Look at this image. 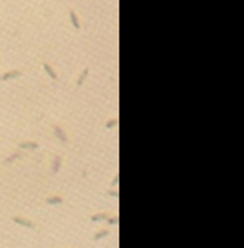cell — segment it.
<instances>
[{
    "mask_svg": "<svg viewBox=\"0 0 244 248\" xmlns=\"http://www.w3.org/2000/svg\"><path fill=\"white\" fill-rule=\"evenodd\" d=\"M53 130H55V134H57V136H59L61 143H68V138H66V134L62 132V129H61L59 125H53Z\"/></svg>",
    "mask_w": 244,
    "mask_h": 248,
    "instance_id": "cell-1",
    "label": "cell"
},
{
    "mask_svg": "<svg viewBox=\"0 0 244 248\" xmlns=\"http://www.w3.org/2000/svg\"><path fill=\"white\" fill-rule=\"evenodd\" d=\"M15 222L20 224V226H26V228H35V224L28 219H22V217H15Z\"/></svg>",
    "mask_w": 244,
    "mask_h": 248,
    "instance_id": "cell-2",
    "label": "cell"
},
{
    "mask_svg": "<svg viewBox=\"0 0 244 248\" xmlns=\"http://www.w3.org/2000/svg\"><path fill=\"white\" fill-rule=\"evenodd\" d=\"M20 76H22V72H20V70H11V72H6V74L2 76V81L13 79V77H20Z\"/></svg>",
    "mask_w": 244,
    "mask_h": 248,
    "instance_id": "cell-3",
    "label": "cell"
},
{
    "mask_svg": "<svg viewBox=\"0 0 244 248\" xmlns=\"http://www.w3.org/2000/svg\"><path fill=\"white\" fill-rule=\"evenodd\" d=\"M70 20H72V24L79 30L81 28V22H79V18H77V15H75V11H70Z\"/></svg>",
    "mask_w": 244,
    "mask_h": 248,
    "instance_id": "cell-4",
    "label": "cell"
},
{
    "mask_svg": "<svg viewBox=\"0 0 244 248\" xmlns=\"http://www.w3.org/2000/svg\"><path fill=\"white\" fill-rule=\"evenodd\" d=\"M39 147V143H35V142H22L20 143V149H37Z\"/></svg>",
    "mask_w": 244,
    "mask_h": 248,
    "instance_id": "cell-5",
    "label": "cell"
},
{
    "mask_svg": "<svg viewBox=\"0 0 244 248\" xmlns=\"http://www.w3.org/2000/svg\"><path fill=\"white\" fill-rule=\"evenodd\" d=\"M42 66H44V70L48 72V76H50V77L53 79V81H57V74L53 72V68H52V66H50V64H42Z\"/></svg>",
    "mask_w": 244,
    "mask_h": 248,
    "instance_id": "cell-6",
    "label": "cell"
},
{
    "mask_svg": "<svg viewBox=\"0 0 244 248\" xmlns=\"http://www.w3.org/2000/svg\"><path fill=\"white\" fill-rule=\"evenodd\" d=\"M20 156H26V154H22V153H15L13 156H9V158H6V160H4V164L8 166V164H11V162H15L17 158H20Z\"/></svg>",
    "mask_w": 244,
    "mask_h": 248,
    "instance_id": "cell-7",
    "label": "cell"
},
{
    "mask_svg": "<svg viewBox=\"0 0 244 248\" xmlns=\"http://www.w3.org/2000/svg\"><path fill=\"white\" fill-rule=\"evenodd\" d=\"M61 162H62V156H57V158H55V162H53V173H57V171H59Z\"/></svg>",
    "mask_w": 244,
    "mask_h": 248,
    "instance_id": "cell-8",
    "label": "cell"
},
{
    "mask_svg": "<svg viewBox=\"0 0 244 248\" xmlns=\"http://www.w3.org/2000/svg\"><path fill=\"white\" fill-rule=\"evenodd\" d=\"M86 76H88V68H84V70H83V74H81V76H79V79H77V85H83V81L86 79Z\"/></svg>",
    "mask_w": 244,
    "mask_h": 248,
    "instance_id": "cell-9",
    "label": "cell"
},
{
    "mask_svg": "<svg viewBox=\"0 0 244 248\" xmlns=\"http://www.w3.org/2000/svg\"><path fill=\"white\" fill-rule=\"evenodd\" d=\"M105 219H108V215H106V213H99V215H94V217H92V221H96V222L105 221Z\"/></svg>",
    "mask_w": 244,
    "mask_h": 248,
    "instance_id": "cell-10",
    "label": "cell"
},
{
    "mask_svg": "<svg viewBox=\"0 0 244 248\" xmlns=\"http://www.w3.org/2000/svg\"><path fill=\"white\" fill-rule=\"evenodd\" d=\"M108 234H110V230H103V232L96 234V235H94V239H96V241H97V239H103V237H106Z\"/></svg>",
    "mask_w": 244,
    "mask_h": 248,
    "instance_id": "cell-11",
    "label": "cell"
},
{
    "mask_svg": "<svg viewBox=\"0 0 244 248\" xmlns=\"http://www.w3.org/2000/svg\"><path fill=\"white\" fill-rule=\"evenodd\" d=\"M61 202H62L61 197H52V198H48V204H61Z\"/></svg>",
    "mask_w": 244,
    "mask_h": 248,
    "instance_id": "cell-12",
    "label": "cell"
},
{
    "mask_svg": "<svg viewBox=\"0 0 244 248\" xmlns=\"http://www.w3.org/2000/svg\"><path fill=\"white\" fill-rule=\"evenodd\" d=\"M116 125H118V118H112V120L106 121V127H108V129H112V127H116Z\"/></svg>",
    "mask_w": 244,
    "mask_h": 248,
    "instance_id": "cell-13",
    "label": "cell"
},
{
    "mask_svg": "<svg viewBox=\"0 0 244 248\" xmlns=\"http://www.w3.org/2000/svg\"><path fill=\"white\" fill-rule=\"evenodd\" d=\"M108 224H110V226H116V224H118V217H110V219H108Z\"/></svg>",
    "mask_w": 244,
    "mask_h": 248,
    "instance_id": "cell-14",
    "label": "cell"
},
{
    "mask_svg": "<svg viewBox=\"0 0 244 248\" xmlns=\"http://www.w3.org/2000/svg\"><path fill=\"white\" fill-rule=\"evenodd\" d=\"M108 195H112V197H118V191H116V189H110V191H108Z\"/></svg>",
    "mask_w": 244,
    "mask_h": 248,
    "instance_id": "cell-15",
    "label": "cell"
}]
</instances>
